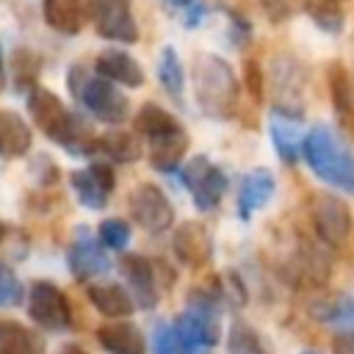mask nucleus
<instances>
[{
	"label": "nucleus",
	"mask_w": 354,
	"mask_h": 354,
	"mask_svg": "<svg viewBox=\"0 0 354 354\" xmlns=\"http://www.w3.org/2000/svg\"><path fill=\"white\" fill-rule=\"evenodd\" d=\"M152 343H155V354H196L174 326L169 324H158L155 326V335H152Z\"/></svg>",
	"instance_id": "nucleus-34"
},
{
	"label": "nucleus",
	"mask_w": 354,
	"mask_h": 354,
	"mask_svg": "<svg viewBox=\"0 0 354 354\" xmlns=\"http://www.w3.org/2000/svg\"><path fill=\"white\" fill-rule=\"evenodd\" d=\"M249 36H252V25L241 14L230 11V39H232V44L235 47H243L249 41Z\"/></svg>",
	"instance_id": "nucleus-38"
},
{
	"label": "nucleus",
	"mask_w": 354,
	"mask_h": 354,
	"mask_svg": "<svg viewBox=\"0 0 354 354\" xmlns=\"http://www.w3.org/2000/svg\"><path fill=\"white\" fill-rule=\"evenodd\" d=\"M86 299L97 307V313H102L105 318H124L133 313L136 301L133 293H127L122 285L116 282H94L86 288Z\"/></svg>",
	"instance_id": "nucleus-24"
},
{
	"label": "nucleus",
	"mask_w": 354,
	"mask_h": 354,
	"mask_svg": "<svg viewBox=\"0 0 354 354\" xmlns=\"http://www.w3.org/2000/svg\"><path fill=\"white\" fill-rule=\"evenodd\" d=\"M66 266L72 271L75 279L80 282H88L100 274L108 271V254H105V246L86 230V227H77L69 249H66Z\"/></svg>",
	"instance_id": "nucleus-13"
},
{
	"label": "nucleus",
	"mask_w": 354,
	"mask_h": 354,
	"mask_svg": "<svg viewBox=\"0 0 354 354\" xmlns=\"http://www.w3.org/2000/svg\"><path fill=\"white\" fill-rule=\"evenodd\" d=\"M97 340L108 354H147L144 335L127 321H108L97 329Z\"/></svg>",
	"instance_id": "nucleus-23"
},
{
	"label": "nucleus",
	"mask_w": 354,
	"mask_h": 354,
	"mask_svg": "<svg viewBox=\"0 0 354 354\" xmlns=\"http://www.w3.org/2000/svg\"><path fill=\"white\" fill-rule=\"evenodd\" d=\"M180 180H183V185L191 191L194 207H196L199 213L216 210L218 202H221V196L227 194V185H230L224 169L216 166V163H210L207 155L191 158V160L180 169Z\"/></svg>",
	"instance_id": "nucleus-6"
},
{
	"label": "nucleus",
	"mask_w": 354,
	"mask_h": 354,
	"mask_svg": "<svg viewBox=\"0 0 354 354\" xmlns=\"http://www.w3.org/2000/svg\"><path fill=\"white\" fill-rule=\"evenodd\" d=\"M277 191V180L268 169H252L243 174L241 180V188H238V218L241 221H249L260 207H266L271 202Z\"/></svg>",
	"instance_id": "nucleus-19"
},
{
	"label": "nucleus",
	"mask_w": 354,
	"mask_h": 354,
	"mask_svg": "<svg viewBox=\"0 0 354 354\" xmlns=\"http://www.w3.org/2000/svg\"><path fill=\"white\" fill-rule=\"evenodd\" d=\"M3 83H6V69H3V47H0V91H3Z\"/></svg>",
	"instance_id": "nucleus-44"
},
{
	"label": "nucleus",
	"mask_w": 354,
	"mask_h": 354,
	"mask_svg": "<svg viewBox=\"0 0 354 354\" xmlns=\"http://www.w3.org/2000/svg\"><path fill=\"white\" fill-rule=\"evenodd\" d=\"M25 105H28V113L36 122V127L50 141H55L58 147H64L75 158L94 155V136H91V130L86 127V122L72 108H66V102L55 91L39 86V88H33L25 97Z\"/></svg>",
	"instance_id": "nucleus-1"
},
{
	"label": "nucleus",
	"mask_w": 354,
	"mask_h": 354,
	"mask_svg": "<svg viewBox=\"0 0 354 354\" xmlns=\"http://www.w3.org/2000/svg\"><path fill=\"white\" fill-rule=\"evenodd\" d=\"M11 69H14V86H17L19 94H22V91L30 94L33 88H39V83H36V77H39V58H36L30 50L19 47V50L14 53Z\"/></svg>",
	"instance_id": "nucleus-32"
},
{
	"label": "nucleus",
	"mask_w": 354,
	"mask_h": 354,
	"mask_svg": "<svg viewBox=\"0 0 354 354\" xmlns=\"http://www.w3.org/2000/svg\"><path fill=\"white\" fill-rule=\"evenodd\" d=\"M91 19H94V30L105 41H116V44L138 41L133 0H91Z\"/></svg>",
	"instance_id": "nucleus-10"
},
{
	"label": "nucleus",
	"mask_w": 354,
	"mask_h": 354,
	"mask_svg": "<svg viewBox=\"0 0 354 354\" xmlns=\"http://www.w3.org/2000/svg\"><path fill=\"white\" fill-rule=\"evenodd\" d=\"M33 147V130L22 119V113L11 108H0V158L14 160L25 158Z\"/></svg>",
	"instance_id": "nucleus-21"
},
{
	"label": "nucleus",
	"mask_w": 354,
	"mask_h": 354,
	"mask_svg": "<svg viewBox=\"0 0 354 354\" xmlns=\"http://www.w3.org/2000/svg\"><path fill=\"white\" fill-rule=\"evenodd\" d=\"M194 97L207 119L227 122L238 111L241 86L232 66L216 53H199L194 58Z\"/></svg>",
	"instance_id": "nucleus-2"
},
{
	"label": "nucleus",
	"mask_w": 354,
	"mask_h": 354,
	"mask_svg": "<svg viewBox=\"0 0 354 354\" xmlns=\"http://www.w3.org/2000/svg\"><path fill=\"white\" fill-rule=\"evenodd\" d=\"M307 213H310L318 241H324L332 249H337L348 241L354 218L343 199H337L335 194H313L307 202Z\"/></svg>",
	"instance_id": "nucleus-7"
},
{
	"label": "nucleus",
	"mask_w": 354,
	"mask_h": 354,
	"mask_svg": "<svg viewBox=\"0 0 354 354\" xmlns=\"http://www.w3.org/2000/svg\"><path fill=\"white\" fill-rule=\"evenodd\" d=\"M301 122H304V111L301 108H285V105H274L268 113V133H271V144L279 155V160L285 166H293L301 155L304 147V136L301 133Z\"/></svg>",
	"instance_id": "nucleus-11"
},
{
	"label": "nucleus",
	"mask_w": 354,
	"mask_h": 354,
	"mask_svg": "<svg viewBox=\"0 0 354 354\" xmlns=\"http://www.w3.org/2000/svg\"><path fill=\"white\" fill-rule=\"evenodd\" d=\"M171 252L174 257L188 268H202L213 257V235L202 221H183L171 235Z\"/></svg>",
	"instance_id": "nucleus-14"
},
{
	"label": "nucleus",
	"mask_w": 354,
	"mask_h": 354,
	"mask_svg": "<svg viewBox=\"0 0 354 354\" xmlns=\"http://www.w3.org/2000/svg\"><path fill=\"white\" fill-rule=\"evenodd\" d=\"M94 152L105 155L111 163H136L141 158V138L130 130H108L94 138Z\"/></svg>",
	"instance_id": "nucleus-27"
},
{
	"label": "nucleus",
	"mask_w": 354,
	"mask_h": 354,
	"mask_svg": "<svg viewBox=\"0 0 354 354\" xmlns=\"http://www.w3.org/2000/svg\"><path fill=\"white\" fill-rule=\"evenodd\" d=\"M257 3H260V8L266 11V17L274 25H279V22H285L290 17V3L288 0H257Z\"/></svg>",
	"instance_id": "nucleus-39"
},
{
	"label": "nucleus",
	"mask_w": 354,
	"mask_h": 354,
	"mask_svg": "<svg viewBox=\"0 0 354 354\" xmlns=\"http://www.w3.org/2000/svg\"><path fill=\"white\" fill-rule=\"evenodd\" d=\"M163 3H166L169 8H180V11H185V8H188V6H194L196 0H163Z\"/></svg>",
	"instance_id": "nucleus-42"
},
{
	"label": "nucleus",
	"mask_w": 354,
	"mask_h": 354,
	"mask_svg": "<svg viewBox=\"0 0 354 354\" xmlns=\"http://www.w3.org/2000/svg\"><path fill=\"white\" fill-rule=\"evenodd\" d=\"M66 86H69L72 97L80 102V108L88 111L102 124H122L130 116L127 97L111 80H105L100 75H88L80 64H75L69 69Z\"/></svg>",
	"instance_id": "nucleus-4"
},
{
	"label": "nucleus",
	"mask_w": 354,
	"mask_h": 354,
	"mask_svg": "<svg viewBox=\"0 0 354 354\" xmlns=\"http://www.w3.org/2000/svg\"><path fill=\"white\" fill-rule=\"evenodd\" d=\"M158 83H160V88H163L171 100L183 102V91H185V72H183V64H180L177 50H174V47H169V44L158 53Z\"/></svg>",
	"instance_id": "nucleus-29"
},
{
	"label": "nucleus",
	"mask_w": 354,
	"mask_h": 354,
	"mask_svg": "<svg viewBox=\"0 0 354 354\" xmlns=\"http://www.w3.org/2000/svg\"><path fill=\"white\" fill-rule=\"evenodd\" d=\"M301 354H318V351H313V348H304V351H301Z\"/></svg>",
	"instance_id": "nucleus-45"
},
{
	"label": "nucleus",
	"mask_w": 354,
	"mask_h": 354,
	"mask_svg": "<svg viewBox=\"0 0 354 354\" xmlns=\"http://www.w3.org/2000/svg\"><path fill=\"white\" fill-rule=\"evenodd\" d=\"M304 66L290 58V55H277L274 58V83L279 88V100L277 105H285V108H301L299 102V94H301V86H304Z\"/></svg>",
	"instance_id": "nucleus-25"
},
{
	"label": "nucleus",
	"mask_w": 354,
	"mask_h": 354,
	"mask_svg": "<svg viewBox=\"0 0 354 354\" xmlns=\"http://www.w3.org/2000/svg\"><path fill=\"white\" fill-rule=\"evenodd\" d=\"M332 348L335 354H354V335H337Z\"/></svg>",
	"instance_id": "nucleus-41"
},
{
	"label": "nucleus",
	"mask_w": 354,
	"mask_h": 354,
	"mask_svg": "<svg viewBox=\"0 0 354 354\" xmlns=\"http://www.w3.org/2000/svg\"><path fill=\"white\" fill-rule=\"evenodd\" d=\"M28 315L47 332H64L72 326V310H69V299L66 293L50 282V279H39L30 285V296H28Z\"/></svg>",
	"instance_id": "nucleus-9"
},
{
	"label": "nucleus",
	"mask_w": 354,
	"mask_h": 354,
	"mask_svg": "<svg viewBox=\"0 0 354 354\" xmlns=\"http://www.w3.org/2000/svg\"><path fill=\"white\" fill-rule=\"evenodd\" d=\"M0 354H47L41 335L14 318H0Z\"/></svg>",
	"instance_id": "nucleus-26"
},
{
	"label": "nucleus",
	"mask_w": 354,
	"mask_h": 354,
	"mask_svg": "<svg viewBox=\"0 0 354 354\" xmlns=\"http://www.w3.org/2000/svg\"><path fill=\"white\" fill-rule=\"evenodd\" d=\"M97 238L105 249L111 252H122L130 241V224L124 218H105L100 221V230H97Z\"/></svg>",
	"instance_id": "nucleus-33"
},
{
	"label": "nucleus",
	"mask_w": 354,
	"mask_h": 354,
	"mask_svg": "<svg viewBox=\"0 0 354 354\" xmlns=\"http://www.w3.org/2000/svg\"><path fill=\"white\" fill-rule=\"evenodd\" d=\"M94 75L111 80V83H122L127 88H141L147 83L144 66L124 50L119 47H108L94 58Z\"/></svg>",
	"instance_id": "nucleus-16"
},
{
	"label": "nucleus",
	"mask_w": 354,
	"mask_h": 354,
	"mask_svg": "<svg viewBox=\"0 0 354 354\" xmlns=\"http://www.w3.org/2000/svg\"><path fill=\"white\" fill-rule=\"evenodd\" d=\"M122 277L127 279L133 290V301L141 310H152L158 304V279H155V263L147 260L144 254H124L122 263Z\"/></svg>",
	"instance_id": "nucleus-15"
},
{
	"label": "nucleus",
	"mask_w": 354,
	"mask_h": 354,
	"mask_svg": "<svg viewBox=\"0 0 354 354\" xmlns=\"http://www.w3.org/2000/svg\"><path fill=\"white\" fill-rule=\"evenodd\" d=\"M205 14H207V6H205L202 0H196L194 6H188V8L183 11V25H185V28H196V25L205 19Z\"/></svg>",
	"instance_id": "nucleus-40"
},
{
	"label": "nucleus",
	"mask_w": 354,
	"mask_h": 354,
	"mask_svg": "<svg viewBox=\"0 0 354 354\" xmlns=\"http://www.w3.org/2000/svg\"><path fill=\"white\" fill-rule=\"evenodd\" d=\"M326 80H329V100L337 124L343 127V133L354 138V72L346 69L343 64H329Z\"/></svg>",
	"instance_id": "nucleus-20"
},
{
	"label": "nucleus",
	"mask_w": 354,
	"mask_h": 354,
	"mask_svg": "<svg viewBox=\"0 0 354 354\" xmlns=\"http://www.w3.org/2000/svg\"><path fill=\"white\" fill-rule=\"evenodd\" d=\"M133 127H136V133H138L141 138H147L149 144H152V141H160V138H166V136H171V133L185 130V124H183L174 113H169L166 108H160L158 102H144V105L136 111Z\"/></svg>",
	"instance_id": "nucleus-22"
},
{
	"label": "nucleus",
	"mask_w": 354,
	"mask_h": 354,
	"mask_svg": "<svg viewBox=\"0 0 354 354\" xmlns=\"http://www.w3.org/2000/svg\"><path fill=\"white\" fill-rule=\"evenodd\" d=\"M301 158L321 183L354 194V155L326 124L310 127L304 136Z\"/></svg>",
	"instance_id": "nucleus-3"
},
{
	"label": "nucleus",
	"mask_w": 354,
	"mask_h": 354,
	"mask_svg": "<svg viewBox=\"0 0 354 354\" xmlns=\"http://www.w3.org/2000/svg\"><path fill=\"white\" fill-rule=\"evenodd\" d=\"M304 11L313 17V22L326 33L343 30V6L340 0H304Z\"/></svg>",
	"instance_id": "nucleus-30"
},
{
	"label": "nucleus",
	"mask_w": 354,
	"mask_h": 354,
	"mask_svg": "<svg viewBox=\"0 0 354 354\" xmlns=\"http://www.w3.org/2000/svg\"><path fill=\"white\" fill-rule=\"evenodd\" d=\"M58 354H86L80 346H75V343H66V346H61L58 348Z\"/></svg>",
	"instance_id": "nucleus-43"
},
{
	"label": "nucleus",
	"mask_w": 354,
	"mask_h": 354,
	"mask_svg": "<svg viewBox=\"0 0 354 354\" xmlns=\"http://www.w3.org/2000/svg\"><path fill=\"white\" fill-rule=\"evenodd\" d=\"M58 174H61V171H58V166H55V160H53L50 155L41 152V155H36V158L30 160V177H36L39 185H44V188L53 185V183L58 180Z\"/></svg>",
	"instance_id": "nucleus-37"
},
{
	"label": "nucleus",
	"mask_w": 354,
	"mask_h": 354,
	"mask_svg": "<svg viewBox=\"0 0 354 354\" xmlns=\"http://www.w3.org/2000/svg\"><path fill=\"white\" fill-rule=\"evenodd\" d=\"M127 207H130V216L133 221L152 232V235H160L166 230H171L174 224V207L166 196V191L155 183H141L130 191V199H127Z\"/></svg>",
	"instance_id": "nucleus-8"
},
{
	"label": "nucleus",
	"mask_w": 354,
	"mask_h": 354,
	"mask_svg": "<svg viewBox=\"0 0 354 354\" xmlns=\"http://www.w3.org/2000/svg\"><path fill=\"white\" fill-rule=\"evenodd\" d=\"M221 288L207 290H191L188 296V307L174 318V329L180 332V337L194 348V351H207L218 343L221 337Z\"/></svg>",
	"instance_id": "nucleus-5"
},
{
	"label": "nucleus",
	"mask_w": 354,
	"mask_h": 354,
	"mask_svg": "<svg viewBox=\"0 0 354 354\" xmlns=\"http://www.w3.org/2000/svg\"><path fill=\"white\" fill-rule=\"evenodd\" d=\"M22 296H25L22 282L6 263H0V307H19Z\"/></svg>",
	"instance_id": "nucleus-35"
},
{
	"label": "nucleus",
	"mask_w": 354,
	"mask_h": 354,
	"mask_svg": "<svg viewBox=\"0 0 354 354\" xmlns=\"http://www.w3.org/2000/svg\"><path fill=\"white\" fill-rule=\"evenodd\" d=\"M310 313L315 321L335 326L340 335H354V296L337 293L332 299H321L310 307Z\"/></svg>",
	"instance_id": "nucleus-28"
},
{
	"label": "nucleus",
	"mask_w": 354,
	"mask_h": 354,
	"mask_svg": "<svg viewBox=\"0 0 354 354\" xmlns=\"http://www.w3.org/2000/svg\"><path fill=\"white\" fill-rule=\"evenodd\" d=\"M69 185L77 196V202L88 210H102L108 205V196L116 188V174L108 160H94L86 169L69 171Z\"/></svg>",
	"instance_id": "nucleus-12"
},
{
	"label": "nucleus",
	"mask_w": 354,
	"mask_h": 354,
	"mask_svg": "<svg viewBox=\"0 0 354 354\" xmlns=\"http://www.w3.org/2000/svg\"><path fill=\"white\" fill-rule=\"evenodd\" d=\"M227 354H271L263 337L243 321H235L227 337Z\"/></svg>",
	"instance_id": "nucleus-31"
},
{
	"label": "nucleus",
	"mask_w": 354,
	"mask_h": 354,
	"mask_svg": "<svg viewBox=\"0 0 354 354\" xmlns=\"http://www.w3.org/2000/svg\"><path fill=\"white\" fill-rule=\"evenodd\" d=\"M41 17L55 33L75 36L91 17V0H41Z\"/></svg>",
	"instance_id": "nucleus-18"
},
{
	"label": "nucleus",
	"mask_w": 354,
	"mask_h": 354,
	"mask_svg": "<svg viewBox=\"0 0 354 354\" xmlns=\"http://www.w3.org/2000/svg\"><path fill=\"white\" fill-rule=\"evenodd\" d=\"M285 274L293 285H301V288H318L326 282L329 277V257L321 254L315 246L310 243H299V249L290 254L288 266H285Z\"/></svg>",
	"instance_id": "nucleus-17"
},
{
	"label": "nucleus",
	"mask_w": 354,
	"mask_h": 354,
	"mask_svg": "<svg viewBox=\"0 0 354 354\" xmlns=\"http://www.w3.org/2000/svg\"><path fill=\"white\" fill-rule=\"evenodd\" d=\"M243 88L252 94L254 102H263L266 75H263V66H260L254 58H246V61H243Z\"/></svg>",
	"instance_id": "nucleus-36"
}]
</instances>
